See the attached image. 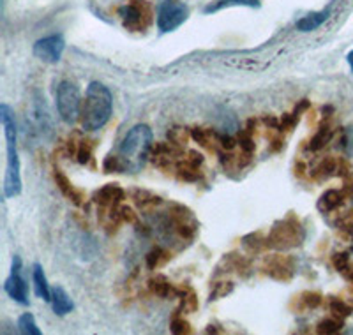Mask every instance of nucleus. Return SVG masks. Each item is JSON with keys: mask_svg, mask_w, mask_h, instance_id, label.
Wrapping results in <instances>:
<instances>
[{"mask_svg": "<svg viewBox=\"0 0 353 335\" xmlns=\"http://www.w3.org/2000/svg\"><path fill=\"white\" fill-rule=\"evenodd\" d=\"M152 152V131L149 125L138 124L124 136L117 156L124 163L125 172L137 173L145 166Z\"/></svg>", "mask_w": 353, "mask_h": 335, "instance_id": "3", "label": "nucleus"}, {"mask_svg": "<svg viewBox=\"0 0 353 335\" xmlns=\"http://www.w3.org/2000/svg\"><path fill=\"white\" fill-rule=\"evenodd\" d=\"M332 265L346 281H350L353 284V268L352 263H350V256L346 252H337V254H334Z\"/></svg>", "mask_w": 353, "mask_h": 335, "instance_id": "24", "label": "nucleus"}, {"mask_svg": "<svg viewBox=\"0 0 353 335\" xmlns=\"http://www.w3.org/2000/svg\"><path fill=\"white\" fill-rule=\"evenodd\" d=\"M332 136H334L332 125H330L329 122H325V124L318 129L316 134L313 136V140L309 141V148H311V150H314V152L320 150V148H323L327 143H329L330 140H332Z\"/></svg>", "mask_w": 353, "mask_h": 335, "instance_id": "22", "label": "nucleus"}, {"mask_svg": "<svg viewBox=\"0 0 353 335\" xmlns=\"http://www.w3.org/2000/svg\"><path fill=\"white\" fill-rule=\"evenodd\" d=\"M52 305H53V312L59 316H65L74 309V303H72L71 296L65 293L64 287L55 286L52 290Z\"/></svg>", "mask_w": 353, "mask_h": 335, "instance_id": "15", "label": "nucleus"}, {"mask_svg": "<svg viewBox=\"0 0 353 335\" xmlns=\"http://www.w3.org/2000/svg\"><path fill=\"white\" fill-rule=\"evenodd\" d=\"M254 125H256V122H254V120H249L248 128L242 129V131L239 132V138H237V143L241 145V150L248 152V154H253L254 152V138H253Z\"/></svg>", "mask_w": 353, "mask_h": 335, "instance_id": "23", "label": "nucleus"}, {"mask_svg": "<svg viewBox=\"0 0 353 335\" xmlns=\"http://www.w3.org/2000/svg\"><path fill=\"white\" fill-rule=\"evenodd\" d=\"M348 64H350V68H352V72H353V52L348 53Z\"/></svg>", "mask_w": 353, "mask_h": 335, "instance_id": "41", "label": "nucleus"}, {"mask_svg": "<svg viewBox=\"0 0 353 335\" xmlns=\"http://www.w3.org/2000/svg\"><path fill=\"white\" fill-rule=\"evenodd\" d=\"M203 164V156L196 150H189L182 159L176 163V173L182 180L193 182L200 176V166Z\"/></svg>", "mask_w": 353, "mask_h": 335, "instance_id": "12", "label": "nucleus"}, {"mask_svg": "<svg viewBox=\"0 0 353 335\" xmlns=\"http://www.w3.org/2000/svg\"><path fill=\"white\" fill-rule=\"evenodd\" d=\"M305 238L304 226L295 216H288L286 219L277 221L267 236V245L274 251H288L299 247Z\"/></svg>", "mask_w": 353, "mask_h": 335, "instance_id": "4", "label": "nucleus"}, {"mask_svg": "<svg viewBox=\"0 0 353 335\" xmlns=\"http://www.w3.org/2000/svg\"><path fill=\"white\" fill-rule=\"evenodd\" d=\"M119 214H121V219L124 223H137V214L132 212V208L129 207H119Z\"/></svg>", "mask_w": 353, "mask_h": 335, "instance_id": "38", "label": "nucleus"}, {"mask_svg": "<svg viewBox=\"0 0 353 335\" xmlns=\"http://www.w3.org/2000/svg\"><path fill=\"white\" fill-rule=\"evenodd\" d=\"M125 198L124 189L119 184H106L99 189V191L94 192V203L99 205L103 208H117L122 203V200Z\"/></svg>", "mask_w": 353, "mask_h": 335, "instance_id": "13", "label": "nucleus"}, {"mask_svg": "<svg viewBox=\"0 0 353 335\" xmlns=\"http://www.w3.org/2000/svg\"><path fill=\"white\" fill-rule=\"evenodd\" d=\"M168 260H170L168 252H166L165 249L156 247V249H152L149 254H147V267H149L150 270H156L157 267L165 265Z\"/></svg>", "mask_w": 353, "mask_h": 335, "instance_id": "28", "label": "nucleus"}, {"mask_svg": "<svg viewBox=\"0 0 353 335\" xmlns=\"http://www.w3.org/2000/svg\"><path fill=\"white\" fill-rule=\"evenodd\" d=\"M113 97L108 87H105L99 81H92L88 85L85 99L81 103L80 124L85 131H97L105 128L106 122L112 116Z\"/></svg>", "mask_w": 353, "mask_h": 335, "instance_id": "2", "label": "nucleus"}, {"mask_svg": "<svg viewBox=\"0 0 353 335\" xmlns=\"http://www.w3.org/2000/svg\"><path fill=\"white\" fill-rule=\"evenodd\" d=\"M53 176H55V182H57V185H59V189L62 191V194L68 196L69 200H71L74 205H81V201H83V194H81L78 189L72 187V184L69 182L68 176H65L64 173L59 170V168H55V173H53Z\"/></svg>", "mask_w": 353, "mask_h": 335, "instance_id": "18", "label": "nucleus"}, {"mask_svg": "<svg viewBox=\"0 0 353 335\" xmlns=\"http://www.w3.org/2000/svg\"><path fill=\"white\" fill-rule=\"evenodd\" d=\"M233 292V283H217L214 284V290L210 293V300H217L221 296H226Z\"/></svg>", "mask_w": 353, "mask_h": 335, "instance_id": "36", "label": "nucleus"}, {"mask_svg": "<svg viewBox=\"0 0 353 335\" xmlns=\"http://www.w3.org/2000/svg\"><path fill=\"white\" fill-rule=\"evenodd\" d=\"M149 286H150V292H152L154 295L161 296V298L176 296V287H173L172 283L163 276H157L154 277V279H150Z\"/></svg>", "mask_w": 353, "mask_h": 335, "instance_id": "20", "label": "nucleus"}, {"mask_svg": "<svg viewBox=\"0 0 353 335\" xmlns=\"http://www.w3.org/2000/svg\"><path fill=\"white\" fill-rule=\"evenodd\" d=\"M263 272L270 279L274 281H292L295 276V261H293L292 256L286 254H274L269 256L263 263Z\"/></svg>", "mask_w": 353, "mask_h": 335, "instance_id": "8", "label": "nucleus"}, {"mask_svg": "<svg viewBox=\"0 0 353 335\" xmlns=\"http://www.w3.org/2000/svg\"><path fill=\"white\" fill-rule=\"evenodd\" d=\"M329 9L320 12H311V14H307V17L301 18V20L297 21V28L301 32H313V30H316V28H320L321 25L325 23V21L329 20Z\"/></svg>", "mask_w": 353, "mask_h": 335, "instance_id": "17", "label": "nucleus"}, {"mask_svg": "<svg viewBox=\"0 0 353 335\" xmlns=\"http://www.w3.org/2000/svg\"><path fill=\"white\" fill-rule=\"evenodd\" d=\"M81 97L80 90L71 81H62L57 88V110L59 115L68 125H72L80 119L81 113Z\"/></svg>", "mask_w": 353, "mask_h": 335, "instance_id": "5", "label": "nucleus"}, {"mask_svg": "<svg viewBox=\"0 0 353 335\" xmlns=\"http://www.w3.org/2000/svg\"><path fill=\"white\" fill-rule=\"evenodd\" d=\"M311 175H313V179L320 180V182L329 180L330 176L334 175H343V163L341 161L334 159V157H323V159L318 161L316 166L311 170Z\"/></svg>", "mask_w": 353, "mask_h": 335, "instance_id": "14", "label": "nucleus"}, {"mask_svg": "<svg viewBox=\"0 0 353 335\" xmlns=\"http://www.w3.org/2000/svg\"><path fill=\"white\" fill-rule=\"evenodd\" d=\"M30 120H32L34 129H36L43 138H48V136L52 134V120H50V113L48 110H46L44 97L39 96V94H36V101L32 103Z\"/></svg>", "mask_w": 353, "mask_h": 335, "instance_id": "11", "label": "nucleus"}, {"mask_svg": "<svg viewBox=\"0 0 353 335\" xmlns=\"http://www.w3.org/2000/svg\"><path fill=\"white\" fill-rule=\"evenodd\" d=\"M307 110H309V101L307 99H302L301 103H299L297 108H295V112H293V115L297 116V119H301L302 113L307 112Z\"/></svg>", "mask_w": 353, "mask_h": 335, "instance_id": "40", "label": "nucleus"}, {"mask_svg": "<svg viewBox=\"0 0 353 335\" xmlns=\"http://www.w3.org/2000/svg\"><path fill=\"white\" fill-rule=\"evenodd\" d=\"M217 145H219V147L223 148V150L232 152L233 148H235V145H237V140H235V138H232V136L217 134Z\"/></svg>", "mask_w": 353, "mask_h": 335, "instance_id": "37", "label": "nucleus"}, {"mask_svg": "<svg viewBox=\"0 0 353 335\" xmlns=\"http://www.w3.org/2000/svg\"><path fill=\"white\" fill-rule=\"evenodd\" d=\"M18 330L23 335H41L36 319H34V316L30 312H25V314L20 316V319H18Z\"/></svg>", "mask_w": 353, "mask_h": 335, "instance_id": "27", "label": "nucleus"}, {"mask_svg": "<svg viewBox=\"0 0 353 335\" xmlns=\"http://www.w3.org/2000/svg\"><path fill=\"white\" fill-rule=\"evenodd\" d=\"M21 270V260L18 256L12 258V267H11V276L6 279L4 290L14 302L21 303V305H28V287L25 284L23 277L20 274Z\"/></svg>", "mask_w": 353, "mask_h": 335, "instance_id": "9", "label": "nucleus"}, {"mask_svg": "<svg viewBox=\"0 0 353 335\" xmlns=\"http://www.w3.org/2000/svg\"><path fill=\"white\" fill-rule=\"evenodd\" d=\"M299 300H301L302 305H304L305 309H314L321 303V295L314 292H305L299 296Z\"/></svg>", "mask_w": 353, "mask_h": 335, "instance_id": "34", "label": "nucleus"}, {"mask_svg": "<svg viewBox=\"0 0 353 335\" xmlns=\"http://www.w3.org/2000/svg\"><path fill=\"white\" fill-rule=\"evenodd\" d=\"M189 136L191 134H189L184 128H173L168 131L170 141H172L173 145H176V147H182V145H185V141L189 140Z\"/></svg>", "mask_w": 353, "mask_h": 335, "instance_id": "33", "label": "nucleus"}, {"mask_svg": "<svg viewBox=\"0 0 353 335\" xmlns=\"http://www.w3.org/2000/svg\"><path fill=\"white\" fill-rule=\"evenodd\" d=\"M0 124L4 128L6 145H8V163H6L4 175V198H14L21 192V176H20V157L17 150V122L14 113L8 104H0Z\"/></svg>", "mask_w": 353, "mask_h": 335, "instance_id": "1", "label": "nucleus"}, {"mask_svg": "<svg viewBox=\"0 0 353 335\" xmlns=\"http://www.w3.org/2000/svg\"><path fill=\"white\" fill-rule=\"evenodd\" d=\"M343 328V318H327L318 323V334H337Z\"/></svg>", "mask_w": 353, "mask_h": 335, "instance_id": "29", "label": "nucleus"}, {"mask_svg": "<svg viewBox=\"0 0 353 335\" xmlns=\"http://www.w3.org/2000/svg\"><path fill=\"white\" fill-rule=\"evenodd\" d=\"M103 168H105L106 173H124L125 166L124 163L121 161V157L117 156V154H110L108 157L103 163Z\"/></svg>", "mask_w": 353, "mask_h": 335, "instance_id": "31", "label": "nucleus"}, {"mask_svg": "<svg viewBox=\"0 0 353 335\" xmlns=\"http://www.w3.org/2000/svg\"><path fill=\"white\" fill-rule=\"evenodd\" d=\"M176 296L181 298V309H179V312L181 311L191 312L198 309V298L196 295H194L193 290H191L189 286L176 287Z\"/></svg>", "mask_w": 353, "mask_h": 335, "instance_id": "21", "label": "nucleus"}, {"mask_svg": "<svg viewBox=\"0 0 353 335\" xmlns=\"http://www.w3.org/2000/svg\"><path fill=\"white\" fill-rule=\"evenodd\" d=\"M352 201H353V189H352Z\"/></svg>", "mask_w": 353, "mask_h": 335, "instance_id": "42", "label": "nucleus"}, {"mask_svg": "<svg viewBox=\"0 0 353 335\" xmlns=\"http://www.w3.org/2000/svg\"><path fill=\"white\" fill-rule=\"evenodd\" d=\"M233 6H245V8H260V0H217L209 8H205V12H216L225 8H233Z\"/></svg>", "mask_w": 353, "mask_h": 335, "instance_id": "25", "label": "nucleus"}, {"mask_svg": "<svg viewBox=\"0 0 353 335\" xmlns=\"http://www.w3.org/2000/svg\"><path fill=\"white\" fill-rule=\"evenodd\" d=\"M170 330H172L175 335L191 334V327H189L188 321H185L184 318H181V316H176V318L172 319V325H170Z\"/></svg>", "mask_w": 353, "mask_h": 335, "instance_id": "35", "label": "nucleus"}, {"mask_svg": "<svg viewBox=\"0 0 353 335\" xmlns=\"http://www.w3.org/2000/svg\"><path fill=\"white\" fill-rule=\"evenodd\" d=\"M191 136H193V140H196L198 143L207 148H214L217 145V132H214L212 129L194 128L191 129Z\"/></svg>", "mask_w": 353, "mask_h": 335, "instance_id": "26", "label": "nucleus"}, {"mask_svg": "<svg viewBox=\"0 0 353 335\" xmlns=\"http://www.w3.org/2000/svg\"><path fill=\"white\" fill-rule=\"evenodd\" d=\"M78 163L87 164L88 161L92 159V141L88 140H80L77 143V152H74Z\"/></svg>", "mask_w": 353, "mask_h": 335, "instance_id": "30", "label": "nucleus"}, {"mask_svg": "<svg viewBox=\"0 0 353 335\" xmlns=\"http://www.w3.org/2000/svg\"><path fill=\"white\" fill-rule=\"evenodd\" d=\"M64 48L65 43L62 39V36H48L43 37V39H39L34 44V55L39 60H43V62L57 64L62 59Z\"/></svg>", "mask_w": 353, "mask_h": 335, "instance_id": "10", "label": "nucleus"}, {"mask_svg": "<svg viewBox=\"0 0 353 335\" xmlns=\"http://www.w3.org/2000/svg\"><path fill=\"white\" fill-rule=\"evenodd\" d=\"M330 311L334 312V316H337V318H348L350 314L353 312V307H350L348 303H345L343 300L339 298H332L330 300Z\"/></svg>", "mask_w": 353, "mask_h": 335, "instance_id": "32", "label": "nucleus"}, {"mask_svg": "<svg viewBox=\"0 0 353 335\" xmlns=\"http://www.w3.org/2000/svg\"><path fill=\"white\" fill-rule=\"evenodd\" d=\"M345 201V192L337 191V189H329L327 192H323L318 201V208H320L323 214H329V212H334L336 208H339Z\"/></svg>", "mask_w": 353, "mask_h": 335, "instance_id": "19", "label": "nucleus"}, {"mask_svg": "<svg viewBox=\"0 0 353 335\" xmlns=\"http://www.w3.org/2000/svg\"><path fill=\"white\" fill-rule=\"evenodd\" d=\"M343 147L348 152V156L353 157V128H350L343 136Z\"/></svg>", "mask_w": 353, "mask_h": 335, "instance_id": "39", "label": "nucleus"}, {"mask_svg": "<svg viewBox=\"0 0 353 335\" xmlns=\"http://www.w3.org/2000/svg\"><path fill=\"white\" fill-rule=\"evenodd\" d=\"M189 17V9L181 0H161L157 6V27L161 32H173Z\"/></svg>", "mask_w": 353, "mask_h": 335, "instance_id": "7", "label": "nucleus"}, {"mask_svg": "<svg viewBox=\"0 0 353 335\" xmlns=\"http://www.w3.org/2000/svg\"><path fill=\"white\" fill-rule=\"evenodd\" d=\"M119 14L124 27L131 32H143L152 21V11L147 0H131V4L119 9Z\"/></svg>", "mask_w": 353, "mask_h": 335, "instance_id": "6", "label": "nucleus"}, {"mask_svg": "<svg viewBox=\"0 0 353 335\" xmlns=\"http://www.w3.org/2000/svg\"><path fill=\"white\" fill-rule=\"evenodd\" d=\"M32 281H34L36 295L39 296L41 300H44V302H52V290H50L48 279H46V276H44V270L39 263L34 265Z\"/></svg>", "mask_w": 353, "mask_h": 335, "instance_id": "16", "label": "nucleus"}]
</instances>
